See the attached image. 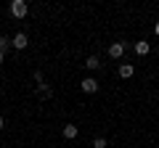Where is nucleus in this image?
Returning <instances> with one entry per match:
<instances>
[{"instance_id": "nucleus-5", "label": "nucleus", "mask_w": 159, "mask_h": 148, "mask_svg": "<svg viewBox=\"0 0 159 148\" xmlns=\"http://www.w3.org/2000/svg\"><path fill=\"white\" fill-rule=\"evenodd\" d=\"M61 135L66 137V140H74V137L80 135V130H77V127H74V124H66V127H64V130H61Z\"/></svg>"}, {"instance_id": "nucleus-10", "label": "nucleus", "mask_w": 159, "mask_h": 148, "mask_svg": "<svg viewBox=\"0 0 159 148\" xmlns=\"http://www.w3.org/2000/svg\"><path fill=\"white\" fill-rule=\"evenodd\" d=\"M8 45H11V40H8V37H0V53H6Z\"/></svg>"}, {"instance_id": "nucleus-3", "label": "nucleus", "mask_w": 159, "mask_h": 148, "mask_svg": "<svg viewBox=\"0 0 159 148\" xmlns=\"http://www.w3.org/2000/svg\"><path fill=\"white\" fill-rule=\"evenodd\" d=\"M125 42H111V45H109V56L111 58H122V53H125Z\"/></svg>"}, {"instance_id": "nucleus-2", "label": "nucleus", "mask_w": 159, "mask_h": 148, "mask_svg": "<svg viewBox=\"0 0 159 148\" xmlns=\"http://www.w3.org/2000/svg\"><path fill=\"white\" fill-rule=\"evenodd\" d=\"M80 87H82V93H88V95H93V93H98V82L93 80V77H85V80L80 82Z\"/></svg>"}, {"instance_id": "nucleus-6", "label": "nucleus", "mask_w": 159, "mask_h": 148, "mask_svg": "<svg viewBox=\"0 0 159 148\" xmlns=\"http://www.w3.org/2000/svg\"><path fill=\"white\" fill-rule=\"evenodd\" d=\"M133 74H135V66H133V63H122V66H119V77H122V80H127Z\"/></svg>"}, {"instance_id": "nucleus-8", "label": "nucleus", "mask_w": 159, "mask_h": 148, "mask_svg": "<svg viewBox=\"0 0 159 148\" xmlns=\"http://www.w3.org/2000/svg\"><path fill=\"white\" fill-rule=\"evenodd\" d=\"M148 50H151V45H148L146 40H138V42H135V53H138V56H146Z\"/></svg>"}, {"instance_id": "nucleus-13", "label": "nucleus", "mask_w": 159, "mask_h": 148, "mask_svg": "<svg viewBox=\"0 0 159 148\" xmlns=\"http://www.w3.org/2000/svg\"><path fill=\"white\" fill-rule=\"evenodd\" d=\"M154 32H157V34H159V21H157V24H154Z\"/></svg>"}, {"instance_id": "nucleus-4", "label": "nucleus", "mask_w": 159, "mask_h": 148, "mask_svg": "<svg viewBox=\"0 0 159 148\" xmlns=\"http://www.w3.org/2000/svg\"><path fill=\"white\" fill-rule=\"evenodd\" d=\"M11 45L16 48V50H24V48L29 45V40H27V34H24V32H19L16 37H13V40H11Z\"/></svg>"}, {"instance_id": "nucleus-12", "label": "nucleus", "mask_w": 159, "mask_h": 148, "mask_svg": "<svg viewBox=\"0 0 159 148\" xmlns=\"http://www.w3.org/2000/svg\"><path fill=\"white\" fill-rule=\"evenodd\" d=\"M3 127H6V119H3V116H0V130H3Z\"/></svg>"}, {"instance_id": "nucleus-7", "label": "nucleus", "mask_w": 159, "mask_h": 148, "mask_svg": "<svg viewBox=\"0 0 159 148\" xmlns=\"http://www.w3.org/2000/svg\"><path fill=\"white\" fill-rule=\"evenodd\" d=\"M37 93H40L43 98H53V87L48 85V82H40V85H37Z\"/></svg>"}, {"instance_id": "nucleus-9", "label": "nucleus", "mask_w": 159, "mask_h": 148, "mask_svg": "<svg viewBox=\"0 0 159 148\" xmlns=\"http://www.w3.org/2000/svg\"><path fill=\"white\" fill-rule=\"evenodd\" d=\"M85 66L90 69V72H96V69L101 66V61H98V56H88V61H85Z\"/></svg>"}, {"instance_id": "nucleus-11", "label": "nucleus", "mask_w": 159, "mask_h": 148, "mask_svg": "<svg viewBox=\"0 0 159 148\" xmlns=\"http://www.w3.org/2000/svg\"><path fill=\"white\" fill-rule=\"evenodd\" d=\"M93 148H106V137H96L93 140Z\"/></svg>"}, {"instance_id": "nucleus-1", "label": "nucleus", "mask_w": 159, "mask_h": 148, "mask_svg": "<svg viewBox=\"0 0 159 148\" xmlns=\"http://www.w3.org/2000/svg\"><path fill=\"white\" fill-rule=\"evenodd\" d=\"M27 11H29L27 0H13L11 3V16L13 19H27Z\"/></svg>"}, {"instance_id": "nucleus-14", "label": "nucleus", "mask_w": 159, "mask_h": 148, "mask_svg": "<svg viewBox=\"0 0 159 148\" xmlns=\"http://www.w3.org/2000/svg\"><path fill=\"white\" fill-rule=\"evenodd\" d=\"M3 61H6V53H0V63H3Z\"/></svg>"}]
</instances>
